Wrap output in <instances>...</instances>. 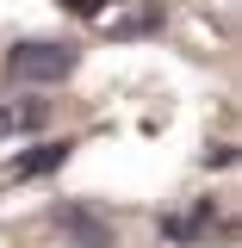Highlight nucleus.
<instances>
[{"instance_id": "5", "label": "nucleus", "mask_w": 242, "mask_h": 248, "mask_svg": "<svg viewBox=\"0 0 242 248\" xmlns=\"http://www.w3.org/2000/svg\"><path fill=\"white\" fill-rule=\"evenodd\" d=\"M44 118H50V99H6V106H0V137L37 130Z\"/></svg>"}, {"instance_id": "2", "label": "nucleus", "mask_w": 242, "mask_h": 248, "mask_svg": "<svg viewBox=\"0 0 242 248\" xmlns=\"http://www.w3.org/2000/svg\"><path fill=\"white\" fill-rule=\"evenodd\" d=\"M56 230H62L75 248H112V223L93 211L87 199H68V205H56Z\"/></svg>"}, {"instance_id": "3", "label": "nucleus", "mask_w": 242, "mask_h": 248, "mask_svg": "<svg viewBox=\"0 0 242 248\" xmlns=\"http://www.w3.org/2000/svg\"><path fill=\"white\" fill-rule=\"evenodd\" d=\"M68 155H75V143H68V137H62V143H37V149L13 155V180H37V174H56Z\"/></svg>"}, {"instance_id": "1", "label": "nucleus", "mask_w": 242, "mask_h": 248, "mask_svg": "<svg viewBox=\"0 0 242 248\" xmlns=\"http://www.w3.org/2000/svg\"><path fill=\"white\" fill-rule=\"evenodd\" d=\"M75 68H81V50L62 37H19L6 50V81H19V87H56Z\"/></svg>"}, {"instance_id": "8", "label": "nucleus", "mask_w": 242, "mask_h": 248, "mask_svg": "<svg viewBox=\"0 0 242 248\" xmlns=\"http://www.w3.org/2000/svg\"><path fill=\"white\" fill-rule=\"evenodd\" d=\"M230 161H236V149H230V143H217V149H205V168H230Z\"/></svg>"}, {"instance_id": "4", "label": "nucleus", "mask_w": 242, "mask_h": 248, "mask_svg": "<svg viewBox=\"0 0 242 248\" xmlns=\"http://www.w3.org/2000/svg\"><path fill=\"white\" fill-rule=\"evenodd\" d=\"M211 223H217V205H211V199H199L193 211H174V217H161V236H168V242H199V236H205Z\"/></svg>"}, {"instance_id": "6", "label": "nucleus", "mask_w": 242, "mask_h": 248, "mask_svg": "<svg viewBox=\"0 0 242 248\" xmlns=\"http://www.w3.org/2000/svg\"><path fill=\"white\" fill-rule=\"evenodd\" d=\"M161 25V6H143V13H130V19H118L112 25V37H143V31Z\"/></svg>"}, {"instance_id": "7", "label": "nucleus", "mask_w": 242, "mask_h": 248, "mask_svg": "<svg viewBox=\"0 0 242 248\" xmlns=\"http://www.w3.org/2000/svg\"><path fill=\"white\" fill-rule=\"evenodd\" d=\"M56 6H68L75 19H99V13H106V0H56Z\"/></svg>"}]
</instances>
